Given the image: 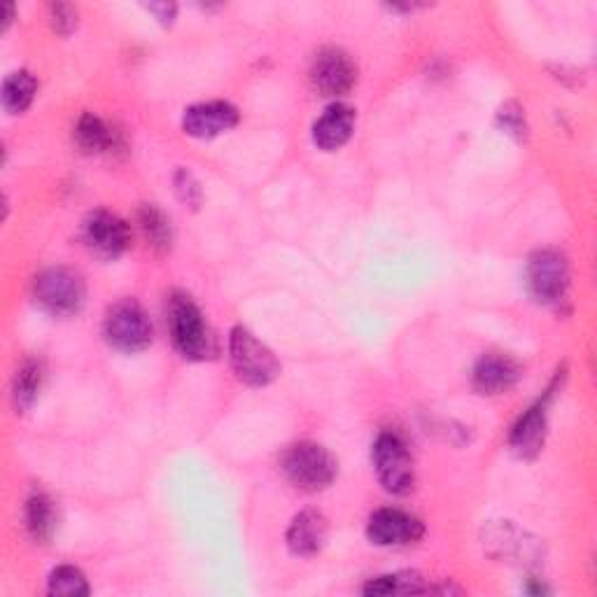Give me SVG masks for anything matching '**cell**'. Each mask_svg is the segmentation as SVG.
<instances>
[{
	"mask_svg": "<svg viewBox=\"0 0 597 597\" xmlns=\"http://www.w3.org/2000/svg\"><path fill=\"white\" fill-rule=\"evenodd\" d=\"M169 328L177 353L204 361L215 357L217 346L210 328L204 320V313L187 295H173L169 303Z\"/></svg>",
	"mask_w": 597,
	"mask_h": 597,
	"instance_id": "obj_1",
	"label": "cell"
},
{
	"mask_svg": "<svg viewBox=\"0 0 597 597\" xmlns=\"http://www.w3.org/2000/svg\"><path fill=\"white\" fill-rule=\"evenodd\" d=\"M283 472L306 493H318L336 479V460L328 448L318 444H297L283 456Z\"/></svg>",
	"mask_w": 597,
	"mask_h": 597,
	"instance_id": "obj_2",
	"label": "cell"
},
{
	"mask_svg": "<svg viewBox=\"0 0 597 597\" xmlns=\"http://www.w3.org/2000/svg\"><path fill=\"white\" fill-rule=\"evenodd\" d=\"M229 355L233 371H237L241 381L248 386L255 388L268 386L274 383L280 374L276 355L245 328H233L229 338Z\"/></svg>",
	"mask_w": 597,
	"mask_h": 597,
	"instance_id": "obj_3",
	"label": "cell"
},
{
	"mask_svg": "<svg viewBox=\"0 0 597 597\" xmlns=\"http://www.w3.org/2000/svg\"><path fill=\"white\" fill-rule=\"evenodd\" d=\"M103 332L107 343L122 353H138L152 343V322L134 299H122L107 309Z\"/></svg>",
	"mask_w": 597,
	"mask_h": 597,
	"instance_id": "obj_4",
	"label": "cell"
},
{
	"mask_svg": "<svg viewBox=\"0 0 597 597\" xmlns=\"http://www.w3.org/2000/svg\"><path fill=\"white\" fill-rule=\"evenodd\" d=\"M33 295L51 315H76L84 306L87 289L78 274L68 268H47L35 278Z\"/></svg>",
	"mask_w": 597,
	"mask_h": 597,
	"instance_id": "obj_5",
	"label": "cell"
},
{
	"mask_svg": "<svg viewBox=\"0 0 597 597\" xmlns=\"http://www.w3.org/2000/svg\"><path fill=\"white\" fill-rule=\"evenodd\" d=\"M374 467L383 487L392 495H409L415 474L406 444L392 432H383L374 444Z\"/></svg>",
	"mask_w": 597,
	"mask_h": 597,
	"instance_id": "obj_6",
	"label": "cell"
},
{
	"mask_svg": "<svg viewBox=\"0 0 597 597\" xmlns=\"http://www.w3.org/2000/svg\"><path fill=\"white\" fill-rule=\"evenodd\" d=\"M528 287L539 303H560L570 289V264L558 250H539L528 262Z\"/></svg>",
	"mask_w": 597,
	"mask_h": 597,
	"instance_id": "obj_7",
	"label": "cell"
},
{
	"mask_svg": "<svg viewBox=\"0 0 597 597\" xmlns=\"http://www.w3.org/2000/svg\"><path fill=\"white\" fill-rule=\"evenodd\" d=\"M357 70L346 51L336 47L322 49L311 66V82L322 96H343L355 87Z\"/></svg>",
	"mask_w": 597,
	"mask_h": 597,
	"instance_id": "obj_8",
	"label": "cell"
},
{
	"mask_svg": "<svg viewBox=\"0 0 597 597\" xmlns=\"http://www.w3.org/2000/svg\"><path fill=\"white\" fill-rule=\"evenodd\" d=\"M84 239L101 257L115 260L131 245V229L122 217L107 210H96L87 217Z\"/></svg>",
	"mask_w": 597,
	"mask_h": 597,
	"instance_id": "obj_9",
	"label": "cell"
},
{
	"mask_svg": "<svg viewBox=\"0 0 597 597\" xmlns=\"http://www.w3.org/2000/svg\"><path fill=\"white\" fill-rule=\"evenodd\" d=\"M367 535L376 547H406L415 544L425 535V528L411 514L400 509H381L369 518Z\"/></svg>",
	"mask_w": 597,
	"mask_h": 597,
	"instance_id": "obj_10",
	"label": "cell"
},
{
	"mask_svg": "<svg viewBox=\"0 0 597 597\" xmlns=\"http://www.w3.org/2000/svg\"><path fill=\"white\" fill-rule=\"evenodd\" d=\"M239 124V111L231 103L225 101H210V103H198L185 111L183 117V129L192 138H217L233 126Z\"/></svg>",
	"mask_w": 597,
	"mask_h": 597,
	"instance_id": "obj_11",
	"label": "cell"
},
{
	"mask_svg": "<svg viewBox=\"0 0 597 597\" xmlns=\"http://www.w3.org/2000/svg\"><path fill=\"white\" fill-rule=\"evenodd\" d=\"M355 131V111L348 105L336 103L324 111V115L313 126V140L320 150L334 152L351 140Z\"/></svg>",
	"mask_w": 597,
	"mask_h": 597,
	"instance_id": "obj_12",
	"label": "cell"
},
{
	"mask_svg": "<svg viewBox=\"0 0 597 597\" xmlns=\"http://www.w3.org/2000/svg\"><path fill=\"white\" fill-rule=\"evenodd\" d=\"M520 378V367L506 355H483L474 367V388L481 394H502Z\"/></svg>",
	"mask_w": 597,
	"mask_h": 597,
	"instance_id": "obj_13",
	"label": "cell"
},
{
	"mask_svg": "<svg viewBox=\"0 0 597 597\" xmlns=\"http://www.w3.org/2000/svg\"><path fill=\"white\" fill-rule=\"evenodd\" d=\"M547 439V400L528 409V413L516 423L509 446L514 454L523 460L535 458Z\"/></svg>",
	"mask_w": 597,
	"mask_h": 597,
	"instance_id": "obj_14",
	"label": "cell"
},
{
	"mask_svg": "<svg viewBox=\"0 0 597 597\" xmlns=\"http://www.w3.org/2000/svg\"><path fill=\"white\" fill-rule=\"evenodd\" d=\"M328 539V518L315 509L301 512L287 530V547L295 555H315Z\"/></svg>",
	"mask_w": 597,
	"mask_h": 597,
	"instance_id": "obj_15",
	"label": "cell"
},
{
	"mask_svg": "<svg viewBox=\"0 0 597 597\" xmlns=\"http://www.w3.org/2000/svg\"><path fill=\"white\" fill-rule=\"evenodd\" d=\"M76 140L80 150L89 154H101V152H113L119 145L117 131H113L101 117L84 113L76 124Z\"/></svg>",
	"mask_w": 597,
	"mask_h": 597,
	"instance_id": "obj_16",
	"label": "cell"
},
{
	"mask_svg": "<svg viewBox=\"0 0 597 597\" xmlns=\"http://www.w3.org/2000/svg\"><path fill=\"white\" fill-rule=\"evenodd\" d=\"M35 92H38V82H35L31 72H12L3 84V107L10 115H22L31 107Z\"/></svg>",
	"mask_w": 597,
	"mask_h": 597,
	"instance_id": "obj_17",
	"label": "cell"
},
{
	"mask_svg": "<svg viewBox=\"0 0 597 597\" xmlns=\"http://www.w3.org/2000/svg\"><path fill=\"white\" fill-rule=\"evenodd\" d=\"M57 526V514H54V502L43 495L35 493L26 502V528L35 541H47Z\"/></svg>",
	"mask_w": 597,
	"mask_h": 597,
	"instance_id": "obj_18",
	"label": "cell"
},
{
	"mask_svg": "<svg viewBox=\"0 0 597 597\" xmlns=\"http://www.w3.org/2000/svg\"><path fill=\"white\" fill-rule=\"evenodd\" d=\"M138 222H140L145 239L150 241V245L154 250H159V252L171 250V243H173L171 220L157 206H142L138 213Z\"/></svg>",
	"mask_w": 597,
	"mask_h": 597,
	"instance_id": "obj_19",
	"label": "cell"
},
{
	"mask_svg": "<svg viewBox=\"0 0 597 597\" xmlns=\"http://www.w3.org/2000/svg\"><path fill=\"white\" fill-rule=\"evenodd\" d=\"M41 383H43V369L38 361H26V365L16 371V378H14V406L24 411L28 409L35 397H38V390H41Z\"/></svg>",
	"mask_w": 597,
	"mask_h": 597,
	"instance_id": "obj_20",
	"label": "cell"
},
{
	"mask_svg": "<svg viewBox=\"0 0 597 597\" xmlns=\"http://www.w3.org/2000/svg\"><path fill=\"white\" fill-rule=\"evenodd\" d=\"M423 578L418 574H388L378 576L365 586L367 595H392V593H425Z\"/></svg>",
	"mask_w": 597,
	"mask_h": 597,
	"instance_id": "obj_21",
	"label": "cell"
},
{
	"mask_svg": "<svg viewBox=\"0 0 597 597\" xmlns=\"http://www.w3.org/2000/svg\"><path fill=\"white\" fill-rule=\"evenodd\" d=\"M49 595L82 597V595H89V584L78 567L64 565L54 570L49 576Z\"/></svg>",
	"mask_w": 597,
	"mask_h": 597,
	"instance_id": "obj_22",
	"label": "cell"
},
{
	"mask_svg": "<svg viewBox=\"0 0 597 597\" xmlns=\"http://www.w3.org/2000/svg\"><path fill=\"white\" fill-rule=\"evenodd\" d=\"M49 22L59 35H70L78 28V10L68 3H54L49 5Z\"/></svg>",
	"mask_w": 597,
	"mask_h": 597,
	"instance_id": "obj_23",
	"label": "cell"
},
{
	"mask_svg": "<svg viewBox=\"0 0 597 597\" xmlns=\"http://www.w3.org/2000/svg\"><path fill=\"white\" fill-rule=\"evenodd\" d=\"M500 124L506 134H512L516 138L526 136V115H523L520 107L516 103H506L500 111Z\"/></svg>",
	"mask_w": 597,
	"mask_h": 597,
	"instance_id": "obj_24",
	"label": "cell"
},
{
	"mask_svg": "<svg viewBox=\"0 0 597 597\" xmlns=\"http://www.w3.org/2000/svg\"><path fill=\"white\" fill-rule=\"evenodd\" d=\"M175 190H177V196L183 198V204H187L192 208H196L198 204H202V190H198V183H196L190 171H177Z\"/></svg>",
	"mask_w": 597,
	"mask_h": 597,
	"instance_id": "obj_25",
	"label": "cell"
},
{
	"mask_svg": "<svg viewBox=\"0 0 597 597\" xmlns=\"http://www.w3.org/2000/svg\"><path fill=\"white\" fill-rule=\"evenodd\" d=\"M148 10L157 16L161 24H171L175 20V12H177V8L173 3H150Z\"/></svg>",
	"mask_w": 597,
	"mask_h": 597,
	"instance_id": "obj_26",
	"label": "cell"
}]
</instances>
